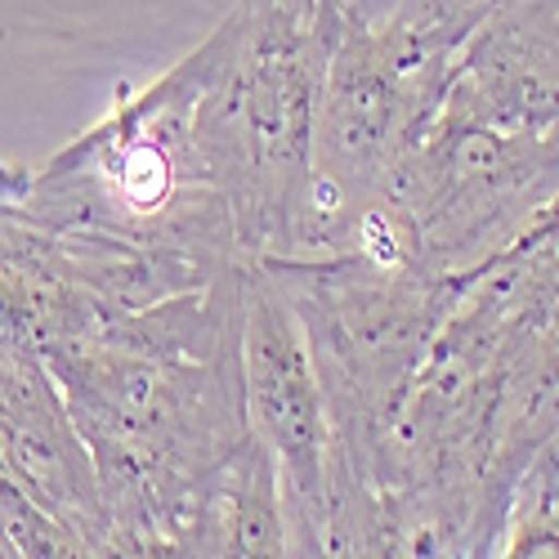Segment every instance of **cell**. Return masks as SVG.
<instances>
[{
  "instance_id": "4",
  "label": "cell",
  "mask_w": 559,
  "mask_h": 559,
  "mask_svg": "<svg viewBox=\"0 0 559 559\" xmlns=\"http://www.w3.org/2000/svg\"><path fill=\"white\" fill-rule=\"evenodd\" d=\"M242 399L247 426L273 452L292 555H322L328 528V399L305 322L269 264H242Z\"/></svg>"
},
{
  "instance_id": "8",
  "label": "cell",
  "mask_w": 559,
  "mask_h": 559,
  "mask_svg": "<svg viewBox=\"0 0 559 559\" xmlns=\"http://www.w3.org/2000/svg\"><path fill=\"white\" fill-rule=\"evenodd\" d=\"M183 555H292L273 452L247 435L206 484Z\"/></svg>"
},
{
  "instance_id": "5",
  "label": "cell",
  "mask_w": 559,
  "mask_h": 559,
  "mask_svg": "<svg viewBox=\"0 0 559 559\" xmlns=\"http://www.w3.org/2000/svg\"><path fill=\"white\" fill-rule=\"evenodd\" d=\"M0 456L81 555H112L95 456L36 354H0Z\"/></svg>"
},
{
  "instance_id": "12",
  "label": "cell",
  "mask_w": 559,
  "mask_h": 559,
  "mask_svg": "<svg viewBox=\"0 0 559 559\" xmlns=\"http://www.w3.org/2000/svg\"><path fill=\"white\" fill-rule=\"evenodd\" d=\"M336 10L345 23H362V27H385L399 10L403 0H336Z\"/></svg>"
},
{
  "instance_id": "3",
  "label": "cell",
  "mask_w": 559,
  "mask_h": 559,
  "mask_svg": "<svg viewBox=\"0 0 559 559\" xmlns=\"http://www.w3.org/2000/svg\"><path fill=\"white\" fill-rule=\"evenodd\" d=\"M435 273L471 277L515 247L559 198V130L439 117L385 183Z\"/></svg>"
},
{
  "instance_id": "7",
  "label": "cell",
  "mask_w": 559,
  "mask_h": 559,
  "mask_svg": "<svg viewBox=\"0 0 559 559\" xmlns=\"http://www.w3.org/2000/svg\"><path fill=\"white\" fill-rule=\"evenodd\" d=\"M108 300L68 273L45 228L0 219V354H45L81 336Z\"/></svg>"
},
{
  "instance_id": "13",
  "label": "cell",
  "mask_w": 559,
  "mask_h": 559,
  "mask_svg": "<svg viewBox=\"0 0 559 559\" xmlns=\"http://www.w3.org/2000/svg\"><path fill=\"white\" fill-rule=\"evenodd\" d=\"M23 189H27V170H23V166H5V162H0V219L19 215Z\"/></svg>"
},
{
  "instance_id": "2",
  "label": "cell",
  "mask_w": 559,
  "mask_h": 559,
  "mask_svg": "<svg viewBox=\"0 0 559 559\" xmlns=\"http://www.w3.org/2000/svg\"><path fill=\"white\" fill-rule=\"evenodd\" d=\"M19 219L72 242L148 251L198 287L247 251L238 224L193 144V63L183 55L40 170H27Z\"/></svg>"
},
{
  "instance_id": "6",
  "label": "cell",
  "mask_w": 559,
  "mask_h": 559,
  "mask_svg": "<svg viewBox=\"0 0 559 559\" xmlns=\"http://www.w3.org/2000/svg\"><path fill=\"white\" fill-rule=\"evenodd\" d=\"M439 117L559 130V0H506L465 36Z\"/></svg>"
},
{
  "instance_id": "9",
  "label": "cell",
  "mask_w": 559,
  "mask_h": 559,
  "mask_svg": "<svg viewBox=\"0 0 559 559\" xmlns=\"http://www.w3.org/2000/svg\"><path fill=\"white\" fill-rule=\"evenodd\" d=\"M501 555H559V430L537 448L510 497Z\"/></svg>"
},
{
  "instance_id": "10",
  "label": "cell",
  "mask_w": 559,
  "mask_h": 559,
  "mask_svg": "<svg viewBox=\"0 0 559 559\" xmlns=\"http://www.w3.org/2000/svg\"><path fill=\"white\" fill-rule=\"evenodd\" d=\"M0 542L10 555H81L76 542L23 492L5 456H0Z\"/></svg>"
},
{
  "instance_id": "11",
  "label": "cell",
  "mask_w": 559,
  "mask_h": 559,
  "mask_svg": "<svg viewBox=\"0 0 559 559\" xmlns=\"http://www.w3.org/2000/svg\"><path fill=\"white\" fill-rule=\"evenodd\" d=\"M497 5H506V0H403V10L390 23L416 40L456 55L461 40L471 36Z\"/></svg>"
},
{
  "instance_id": "1",
  "label": "cell",
  "mask_w": 559,
  "mask_h": 559,
  "mask_svg": "<svg viewBox=\"0 0 559 559\" xmlns=\"http://www.w3.org/2000/svg\"><path fill=\"white\" fill-rule=\"evenodd\" d=\"M242 264L144 309L104 305L40 354L95 456L112 555H183L206 484L251 435Z\"/></svg>"
}]
</instances>
